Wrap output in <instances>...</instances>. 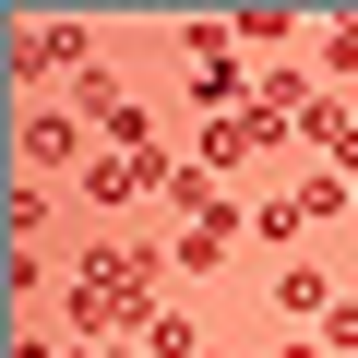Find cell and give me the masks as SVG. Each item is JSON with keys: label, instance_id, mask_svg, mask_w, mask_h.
<instances>
[{"label": "cell", "instance_id": "12", "mask_svg": "<svg viewBox=\"0 0 358 358\" xmlns=\"http://www.w3.org/2000/svg\"><path fill=\"white\" fill-rule=\"evenodd\" d=\"M287 203H299V227H322V215H346V203H358V192H346V179H334V167H322V179H299V192H287Z\"/></svg>", "mask_w": 358, "mask_h": 358}, {"label": "cell", "instance_id": "16", "mask_svg": "<svg viewBox=\"0 0 358 358\" xmlns=\"http://www.w3.org/2000/svg\"><path fill=\"white\" fill-rule=\"evenodd\" d=\"M346 192H358V179H346Z\"/></svg>", "mask_w": 358, "mask_h": 358}, {"label": "cell", "instance_id": "5", "mask_svg": "<svg viewBox=\"0 0 358 358\" xmlns=\"http://www.w3.org/2000/svg\"><path fill=\"white\" fill-rule=\"evenodd\" d=\"M310 96H322V84H310V72H287V60H263V72H251V120H275V131H299V108H310Z\"/></svg>", "mask_w": 358, "mask_h": 358}, {"label": "cell", "instance_id": "15", "mask_svg": "<svg viewBox=\"0 0 358 358\" xmlns=\"http://www.w3.org/2000/svg\"><path fill=\"white\" fill-rule=\"evenodd\" d=\"M322 72H334V84H358V24H322Z\"/></svg>", "mask_w": 358, "mask_h": 358}, {"label": "cell", "instance_id": "1", "mask_svg": "<svg viewBox=\"0 0 358 358\" xmlns=\"http://www.w3.org/2000/svg\"><path fill=\"white\" fill-rule=\"evenodd\" d=\"M155 275H167V251L96 239V251L72 263V346H96V334H120V322H155Z\"/></svg>", "mask_w": 358, "mask_h": 358}, {"label": "cell", "instance_id": "14", "mask_svg": "<svg viewBox=\"0 0 358 358\" xmlns=\"http://www.w3.org/2000/svg\"><path fill=\"white\" fill-rule=\"evenodd\" d=\"M310 346H322V358H358V299H334V310L310 322Z\"/></svg>", "mask_w": 358, "mask_h": 358}, {"label": "cell", "instance_id": "3", "mask_svg": "<svg viewBox=\"0 0 358 358\" xmlns=\"http://www.w3.org/2000/svg\"><path fill=\"white\" fill-rule=\"evenodd\" d=\"M72 108H84V120L108 131V155H143V143H155V131H143V108H131V96H120L108 72H84V84H72Z\"/></svg>", "mask_w": 358, "mask_h": 358}, {"label": "cell", "instance_id": "6", "mask_svg": "<svg viewBox=\"0 0 358 358\" xmlns=\"http://www.w3.org/2000/svg\"><path fill=\"white\" fill-rule=\"evenodd\" d=\"M263 143H287V131H275V120H251V108H239V120H203V155H192V167H251V155H263Z\"/></svg>", "mask_w": 358, "mask_h": 358}, {"label": "cell", "instance_id": "7", "mask_svg": "<svg viewBox=\"0 0 358 358\" xmlns=\"http://www.w3.org/2000/svg\"><path fill=\"white\" fill-rule=\"evenodd\" d=\"M24 72H48V84H84V72H96V48H84L72 24H48V36H24Z\"/></svg>", "mask_w": 358, "mask_h": 358}, {"label": "cell", "instance_id": "2", "mask_svg": "<svg viewBox=\"0 0 358 358\" xmlns=\"http://www.w3.org/2000/svg\"><path fill=\"white\" fill-rule=\"evenodd\" d=\"M167 143H143V155H84V179H72V192L84 203H143V192H167Z\"/></svg>", "mask_w": 358, "mask_h": 358}, {"label": "cell", "instance_id": "11", "mask_svg": "<svg viewBox=\"0 0 358 358\" xmlns=\"http://www.w3.org/2000/svg\"><path fill=\"white\" fill-rule=\"evenodd\" d=\"M131 346H143V358H203V334L179 322V310H155V322H131Z\"/></svg>", "mask_w": 358, "mask_h": 358}, {"label": "cell", "instance_id": "13", "mask_svg": "<svg viewBox=\"0 0 358 358\" xmlns=\"http://www.w3.org/2000/svg\"><path fill=\"white\" fill-rule=\"evenodd\" d=\"M24 167H72V179H84V155H72V120H36V131H24Z\"/></svg>", "mask_w": 358, "mask_h": 358}, {"label": "cell", "instance_id": "9", "mask_svg": "<svg viewBox=\"0 0 358 358\" xmlns=\"http://www.w3.org/2000/svg\"><path fill=\"white\" fill-rule=\"evenodd\" d=\"M155 203H167L179 227H192V215H215L227 192H215V167H167V192H155Z\"/></svg>", "mask_w": 358, "mask_h": 358}, {"label": "cell", "instance_id": "8", "mask_svg": "<svg viewBox=\"0 0 358 358\" xmlns=\"http://www.w3.org/2000/svg\"><path fill=\"white\" fill-rule=\"evenodd\" d=\"M346 131H358V96H310L299 108V143L310 155H346Z\"/></svg>", "mask_w": 358, "mask_h": 358}, {"label": "cell", "instance_id": "10", "mask_svg": "<svg viewBox=\"0 0 358 358\" xmlns=\"http://www.w3.org/2000/svg\"><path fill=\"white\" fill-rule=\"evenodd\" d=\"M275 299H287L299 322H322V310H334V275H322V263H287V275H275Z\"/></svg>", "mask_w": 358, "mask_h": 358}, {"label": "cell", "instance_id": "4", "mask_svg": "<svg viewBox=\"0 0 358 358\" xmlns=\"http://www.w3.org/2000/svg\"><path fill=\"white\" fill-rule=\"evenodd\" d=\"M227 251H239V203H215V215H192V227H179V251H167V263H192V275H227Z\"/></svg>", "mask_w": 358, "mask_h": 358}]
</instances>
